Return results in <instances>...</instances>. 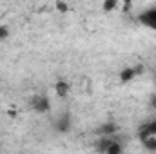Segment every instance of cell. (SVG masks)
Segmentation results:
<instances>
[{"label":"cell","instance_id":"1","mask_svg":"<svg viewBox=\"0 0 156 154\" xmlns=\"http://www.w3.org/2000/svg\"><path fill=\"white\" fill-rule=\"evenodd\" d=\"M138 22L149 29H156V7H151L138 15Z\"/></svg>","mask_w":156,"mask_h":154},{"label":"cell","instance_id":"2","mask_svg":"<svg viewBox=\"0 0 156 154\" xmlns=\"http://www.w3.org/2000/svg\"><path fill=\"white\" fill-rule=\"evenodd\" d=\"M31 107H33L37 113H47V111L51 109L49 100H47L44 94H37V96L31 98Z\"/></svg>","mask_w":156,"mask_h":154},{"label":"cell","instance_id":"3","mask_svg":"<svg viewBox=\"0 0 156 154\" xmlns=\"http://www.w3.org/2000/svg\"><path fill=\"white\" fill-rule=\"evenodd\" d=\"M138 136H140V140H145V138H153V136H156V118L154 120H151V121H147V123H144V125L140 127Z\"/></svg>","mask_w":156,"mask_h":154},{"label":"cell","instance_id":"4","mask_svg":"<svg viewBox=\"0 0 156 154\" xmlns=\"http://www.w3.org/2000/svg\"><path fill=\"white\" fill-rule=\"evenodd\" d=\"M69 127H71V118H69V114H62L60 118H58V121H56V131L67 132Z\"/></svg>","mask_w":156,"mask_h":154},{"label":"cell","instance_id":"5","mask_svg":"<svg viewBox=\"0 0 156 154\" xmlns=\"http://www.w3.org/2000/svg\"><path fill=\"white\" fill-rule=\"evenodd\" d=\"M116 131H118V129H116V125H115L113 121H109V123H104V125L98 129V132H100L102 136H113Z\"/></svg>","mask_w":156,"mask_h":154},{"label":"cell","instance_id":"6","mask_svg":"<svg viewBox=\"0 0 156 154\" xmlns=\"http://www.w3.org/2000/svg\"><path fill=\"white\" fill-rule=\"evenodd\" d=\"M55 89H56V94H58L60 98H66V96H67V93H69V83H67V82H64V80H58Z\"/></svg>","mask_w":156,"mask_h":154},{"label":"cell","instance_id":"7","mask_svg":"<svg viewBox=\"0 0 156 154\" xmlns=\"http://www.w3.org/2000/svg\"><path fill=\"white\" fill-rule=\"evenodd\" d=\"M134 76H136V73H134L133 67H127V69H123V71L120 73V80H122V82H129V80H133Z\"/></svg>","mask_w":156,"mask_h":154},{"label":"cell","instance_id":"8","mask_svg":"<svg viewBox=\"0 0 156 154\" xmlns=\"http://www.w3.org/2000/svg\"><path fill=\"white\" fill-rule=\"evenodd\" d=\"M104 154H122V145L118 143L116 140H113V142H111V145L107 147V151H105Z\"/></svg>","mask_w":156,"mask_h":154},{"label":"cell","instance_id":"9","mask_svg":"<svg viewBox=\"0 0 156 154\" xmlns=\"http://www.w3.org/2000/svg\"><path fill=\"white\" fill-rule=\"evenodd\" d=\"M142 143L145 145V149H147V151H151V152H156V136L142 140Z\"/></svg>","mask_w":156,"mask_h":154},{"label":"cell","instance_id":"10","mask_svg":"<svg viewBox=\"0 0 156 154\" xmlns=\"http://www.w3.org/2000/svg\"><path fill=\"white\" fill-rule=\"evenodd\" d=\"M115 7H116V2H105V4H104V9H105V11H111V9H115Z\"/></svg>","mask_w":156,"mask_h":154},{"label":"cell","instance_id":"11","mask_svg":"<svg viewBox=\"0 0 156 154\" xmlns=\"http://www.w3.org/2000/svg\"><path fill=\"white\" fill-rule=\"evenodd\" d=\"M56 7H58V11H62V13H66V11H67V4L58 2V4H56Z\"/></svg>","mask_w":156,"mask_h":154},{"label":"cell","instance_id":"12","mask_svg":"<svg viewBox=\"0 0 156 154\" xmlns=\"http://www.w3.org/2000/svg\"><path fill=\"white\" fill-rule=\"evenodd\" d=\"M7 37V27H0V40Z\"/></svg>","mask_w":156,"mask_h":154},{"label":"cell","instance_id":"13","mask_svg":"<svg viewBox=\"0 0 156 154\" xmlns=\"http://www.w3.org/2000/svg\"><path fill=\"white\" fill-rule=\"evenodd\" d=\"M151 105L156 109V94H153V98H151Z\"/></svg>","mask_w":156,"mask_h":154}]
</instances>
